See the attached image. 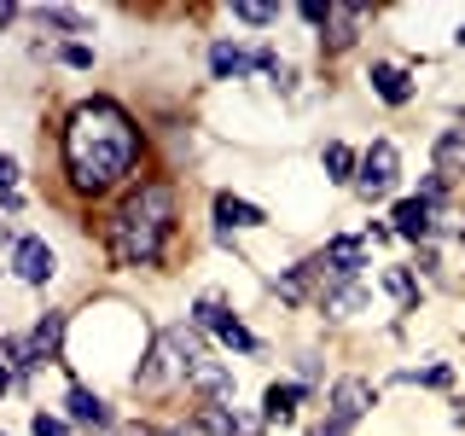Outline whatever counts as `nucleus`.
<instances>
[{
	"instance_id": "nucleus-1",
	"label": "nucleus",
	"mask_w": 465,
	"mask_h": 436,
	"mask_svg": "<svg viewBox=\"0 0 465 436\" xmlns=\"http://www.w3.org/2000/svg\"><path fill=\"white\" fill-rule=\"evenodd\" d=\"M140 152H145L140 123L116 99H82L64 116V174L82 198H99L116 181H128Z\"/></svg>"
},
{
	"instance_id": "nucleus-26",
	"label": "nucleus",
	"mask_w": 465,
	"mask_h": 436,
	"mask_svg": "<svg viewBox=\"0 0 465 436\" xmlns=\"http://www.w3.org/2000/svg\"><path fill=\"white\" fill-rule=\"evenodd\" d=\"M58 58H64L70 70H87L94 64V47H87V41H70V47H58Z\"/></svg>"
},
{
	"instance_id": "nucleus-20",
	"label": "nucleus",
	"mask_w": 465,
	"mask_h": 436,
	"mask_svg": "<svg viewBox=\"0 0 465 436\" xmlns=\"http://www.w3.org/2000/svg\"><path fill=\"white\" fill-rule=\"evenodd\" d=\"M384 291L396 297V309H401V314H413V309H419V273H413V268H384Z\"/></svg>"
},
{
	"instance_id": "nucleus-10",
	"label": "nucleus",
	"mask_w": 465,
	"mask_h": 436,
	"mask_svg": "<svg viewBox=\"0 0 465 436\" xmlns=\"http://www.w3.org/2000/svg\"><path fill=\"white\" fill-rule=\"evenodd\" d=\"M256 70V53H244L239 41H215L210 47V76L215 82H244Z\"/></svg>"
},
{
	"instance_id": "nucleus-32",
	"label": "nucleus",
	"mask_w": 465,
	"mask_h": 436,
	"mask_svg": "<svg viewBox=\"0 0 465 436\" xmlns=\"http://www.w3.org/2000/svg\"><path fill=\"white\" fill-rule=\"evenodd\" d=\"M0 24H12V6H0Z\"/></svg>"
},
{
	"instance_id": "nucleus-30",
	"label": "nucleus",
	"mask_w": 465,
	"mask_h": 436,
	"mask_svg": "<svg viewBox=\"0 0 465 436\" xmlns=\"http://www.w3.org/2000/svg\"><path fill=\"white\" fill-rule=\"evenodd\" d=\"M12 378H18V367H12V361L0 355V396H6V390H12Z\"/></svg>"
},
{
	"instance_id": "nucleus-22",
	"label": "nucleus",
	"mask_w": 465,
	"mask_h": 436,
	"mask_svg": "<svg viewBox=\"0 0 465 436\" xmlns=\"http://www.w3.org/2000/svg\"><path fill=\"white\" fill-rule=\"evenodd\" d=\"M35 18L53 24V29H70V35H82V29H87V18H82V12H70V6H41Z\"/></svg>"
},
{
	"instance_id": "nucleus-25",
	"label": "nucleus",
	"mask_w": 465,
	"mask_h": 436,
	"mask_svg": "<svg viewBox=\"0 0 465 436\" xmlns=\"http://www.w3.org/2000/svg\"><path fill=\"white\" fill-rule=\"evenodd\" d=\"M401 384H425V390H448V384H454V372H448V367H425V372H401Z\"/></svg>"
},
{
	"instance_id": "nucleus-18",
	"label": "nucleus",
	"mask_w": 465,
	"mask_h": 436,
	"mask_svg": "<svg viewBox=\"0 0 465 436\" xmlns=\"http://www.w3.org/2000/svg\"><path fill=\"white\" fill-rule=\"evenodd\" d=\"M215 222L227 227H268V215L256 210V203H244V198H232V193H215Z\"/></svg>"
},
{
	"instance_id": "nucleus-13",
	"label": "nucleus",
	"mask_w": 465,
	"mask_h": 436,
	"mask_svg": "<svg viewBox=\"0 0 465 436\" xmlns=\"http://www.w3.org/2000/svg\"><path fill=\"white\" fill-rule=\"evenodd\" d=\"M186 384H193L203 401H227L232 396V367H222V361H198V367H186Z\"/></svg>"
},
{
	"instance_id": "nucleus-6",
	"label": "nucleus",
	"mask_w": 465,
	"mask_h": 436,
	"mask_svg": "<svg viewBox=\"0 0 465 436\" xmlns=\"http://www.w3.org/2000/svg\"><path fill=\"white\" fill-rule=\"evenodd\" d=\"M53 268H58V256H53L47 239H18L12 244V273H18L24 285H47Z\"/></svg>"
},
{
	"instance_id": "nucleus-31",
	"label": "nucleus",
	"mask_w": 465,
	"mask_h": 436,
	"mask_svg": "<svg viewBox=\"0 0 465 436\" xmlns=\"http://www.w3.org/2000/svg\"><path fill=\"white\" fill-rule=\"evenodd\" d=\"M309 436H349V425H338V419H326V425H314Z\"/></svg>"
},
{
	"instance_id": "nucleus-11",
	"label": "nucleus",
	"mask_w": 465,
	"mask_h": 436,
	"mask_svg": "<svg viewBox=\"0 0 465 436\" xmlns=\"http://www.w3.org/2000/svg\"><path fill=\"white\" fill-rule=\"evenodd\" d=\"M314 297H320V309H326L331 320H349V314H361V309H367V285H361V280H338V285H320Z\"/></svg>"
},
{
	"instance_id": "nucleus-19",
	"label": "nucleus",
	"mask_w": 465,
	"mask_h": 436,
	"mask_svg": "<svg viewBox=\"0 0 465 436\" xmlns=\"http://www.w3.org/2000/svg\"><path fill=\"white\" fill-rule=\"evenodd\" d=\"M320 169H326V181H338V186H343V181H355V174H361V157L349 152L343 140H331L326 152H320Z\"/></svg>"
},
{
	"instance_id": "nucleus-12",
	"label": "nucleus",
	"mask_w": 465,
	"mask_h": 436,
	"mask_svg": "<svg viewBox=\"0 0 465 436\" xmlns=\"http://www.w3.org/2000/svg\"><path fill=\"white\" fill-rule=\"evenodd\" d=\"M64 407H70V419H76V425H94V431L111 425V401L99 396V390H87V384H70Z\"/></svg>"
},
{
	"instance_id": "nucleus-7",
	"label": "nucleus",
	"mask_w": 465,
	"mask_h": 436,
	"mask_svg": "<svg viewBox=\"0 0 465 436\" xmlns=\"http://www.w3.org/2000/svg\"><path fill=\"white\" fill-rule=\"evenodd\" d=\"M193 431H203V436H256V419H244V413H232V407L210 401V407L193 413Z\"/></svg>"
},
{
	"instance_id": "nucleus-28",
	"label": "nucleus",
	"mask_w": 465,
	"mask_h": 436,
	"mask_svg": "<svg viewBox=\"0 0 465 436\" xmlns=\"http://www.w3.org/2000/svg\"><path fill=\"white\" fill-rule=\"evenodd\" d=\"M297 12H302V24H314V29L331 24V6H320V0H309V6H297Z\"/></svg>"
},
{
	"instance_id": "nucleus-34",
	"label": "nucleus",
	"mask_w": 465,
	"mask_h": 436,
	"mask_svg": "<svg viewBox=\"0 0 465 436\" xmlns=\"http://www.w3.org/2000/svg\"><path fill=\"white\" fill-rule=\"evenodd\" d=\"M0 436H6V431H0Z\"/></svg>"
},
{
	"instance_id": "nucleus-4",
	"label": "nucleus",
	"mask_w": 465,
	"mask_h": 436,
	"mask_svg": "<svg viewBox=\"0 0 465 436\" xmlns=\"http://www.w3.org/2000/svg\"><path fill=\"white\" fill-rule=\"evenodd\" d=\"M193 326H198V332H215V338H222L227 349H244V355H256V349H262L251 332H244L239 320L227 314V302H222V297H198V302H193Z\"/></svg>"
},
{
	"instance_id": "nucleus-27",
	"label": "nucleus",
	"mask_w": 465,
	"mask_h": 436,
	"mask_svg": "<svg viewBox=\"0 0 465 436\" xmlns=\"http://www.w3.org/2000/svg\"><path fill=\"white\" fill-rule=\"evenodd\" d=\"M29 431H35V436H70V425H64V419H53V413H35V419H29Z\"/></svg>"
},
{
	"instance_id": "nucleus-17",
	"label": "nucleus",
	"mask_w": 465,
	"mask_h": 436,
	"mask_svg": "<svg viewBox=\"0 0 465 436\" xmlns=\"http://www.w3.org/2000/svg\"><path fill=\"white\" fill-rule=\"evenodd\" d=\"M302 396H309L302 384H268V396H262V419H268V425H291Z\"/></svg>"
},
{
	"instance_id": "nucleus-15",
	"label": "nucleus",
	"mask_w": 465,
	"mask_h": 436,
	"mask_svg": "<svg viewBox=\"0 0 465 436\" xmlns=\"http://www.w3.org/2000/svg\"><path fill=\"white\" fill-rule=\"evenodd\" d=\"M367 82H372V94L384 99V105H407V99H413V76H407L401 64H372Z\"/></svg>"
},
{
	"instance_id": "nucleus-9",
	"label": "nucleus",
	"mask_w": 465,
	"mask_h": 436,
	"mask_svg": "<svg viewBox=\"0 0 465 436\" xmlns=\"http://www.w3.org/2000/svg\"><path fill=\"white\" fill-rule=\"evenodd\" d=\"M390 227H396L401 239H413V244H430V233H436V210H425L419 198H401L396 210H390Z\"/></svg>"
},
{
	"instance_id": "nucleus-8",
	"label": "nucleus",
	"mask_w": 465,
	"mask_h": 436,
	"mask_svg": "<svg viewBox=\"0 0 465 436\" xmlns=\"http://www.w3.org/2000/svg\"><path fill=\"white\" fill-rule=\"evenodd\" d=\"M29 361H35V367H47V361H58V349H64V314L58 309H47L35 320V332H29Z\"/></svg>"
},
{
	"instance_id": "nucleus-16",
	"label": "nucleus",
	"mask_w": 465,
	"mask_h": 436,
	"mask_svg": "<svg viewBox=\"0 0 465 436\" xmlns=\"http://www.w3.org/2000/svg\"><path fill=\"white\" fill-rule=\"evenodd\" d=\"M430 164L442 181H454V174H465V128H442L430 145Z\"/></svg>"
},
{
	"instance_id": "nucleus-21",
	"label": "nucleus",
	"mask_w": 465,
	"mask_h": 436,
	"mask_svg": "<svg viewBox=\"0 0 465 436\" xmlns=\"http://www.w3.org/2000/svg\"><path fill=\"white\" fill-rule=\"evenodd\" d=\"M232 18L251 24V29H268L273 18H280V6H262V0H239V6H232Z\"/></svg>"
},
{
	"instance_id": "nucleus-33",
	"label": "nucleus",
	"mask_w": 465,
	"mask_h": 436,
	"mask_svg": "<svg viewBox=\"0 0 465 436\" xmlns=\"http://www.w3.org/2000/svg\"><path fill=\"white\" fill-rule=\"evenodd\" d=\"M454 41H460V47H465V24H460V35H454Z\"/></svg>"
},
{
	"instance_id": "nucleus-29",
	"label": "nucleus",
	"mask_w": 465,
	"mask_h": 436,
	"mask_svg": "<svg viewBox=\"0 0 465 436\" xmlns=\"http://www.w3.org/2000/svg\"><path fill=\"white\" fill-rule=\"evenodd\" d=\"M116 436H186V431H157V425H123Z\"/></svg>"
},
{
	"instance_id": "nucleus-5",
	"label": "nucleus",
	"mask_w": 465,
	"mask_h": 436,
	"mask_svg": "<svg viewBox=\"0 0 465 436\" xmlns=\"http://www.w3.org/2000/svg\"><path fill=\"white\" fill-rule=\"evenodd\" d=\"M372 401H378V390L367 384V378H338V384H331V413H326V419L355 425V419L372 413Z\"/></svg>"
},
{
	"instance_id": "nucleus-14",
	"label": "nucleus",
	"mask_w": 465,
	"mask_h": 436,
	"mask_svg": "<svg viewBox=\"0 0 465 436\" xmlns=\"http://www.w3.org/2000/svg\"><path fill=\"white\" fill-rule=\"evenodd\" d=\"M361 24H367V6H331V24H326V53H343V47H355V35H361Z\"/></svg>"
},
{
	"instance_id": "nucleus-3",
	"label": "nucleus",
	"mask_w": 465,
	"mask_h": 436,
	"mask_svg": "<svg viewBox=\"0 0 465 436\" xmlns=\"http://www.w3.org/2000/svg\"><path fill=\"white\" fill-rule=\"evenodd\" d=\"M401 181V152H396V145H390V140H372L367 145V152H361V174H355V193L361 198H384L390 193V186H396Z\"/></svg>"
},
{
	"instance_id": "nucleus-23",
	"label": "nucleus",
	"mask_w": 465,
	"mask_h": 436,
	"mask_svg": "<svg viewBox=\"0 0 465 436\" xmlns=\"http://www.w3.org/2000/svg\"><path fill=\"white\" fill-rule=\"evenodd\" d=\"M0 198H6V210H18V157L0 152Z\"/></svg>"
},
{
	"instance_id": "nucleus-24",
	"label": "nucleus",
	"mask_w": 465,
	"mask_h": 436,
	"mask_svg": "<svg viewBox=\"0 0 465 436\" xmlns=\"http://www.w3.org/2000/svg\"><path fill=\"white\" fill-rule=\"evenodd\" d=\"M419 203H425V210H442V203H448V181H442V174H425V181H419Z\"/></svg>"
},
{
	"instance_id": "nucleus-2",
	"label": "nucleus",
	"mask_w": 465,
	"mask_h": 436,
	"mask_svg": "<svg viewBox=\"0 0 465 436\" xmlns=\"http://www.w3.org/2000/svg\"><path fill=\"white\" fill-rule=\"evenodd\" d=\"M174 239V186L169 181H140L128 186L123 203L105 222V251L116 268H157Z\"/></svg>"
}]
</instances>
